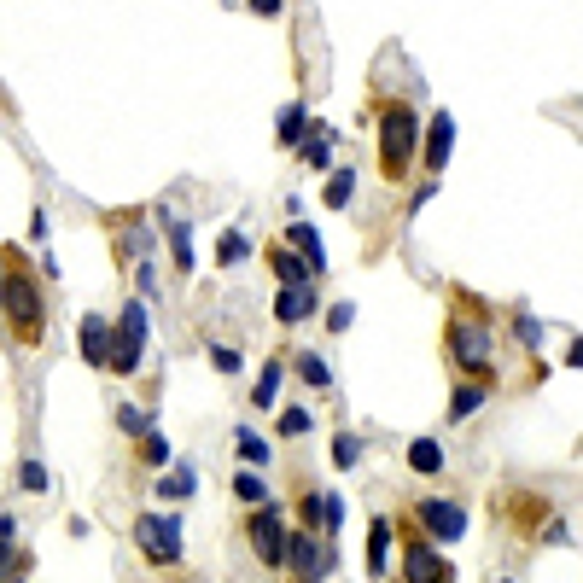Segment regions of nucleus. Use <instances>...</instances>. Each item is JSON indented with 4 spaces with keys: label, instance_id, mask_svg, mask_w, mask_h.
<instances>
[{
    "label": "nucleus",
    "instance_id": "obj_1",
    "mask_svg": "<svg viewBox=\"0 0 583 583\" xmlns=\"http://www.w3.org/2000/svg\"><path fill=\"white\" fill-rule=\"evenodd\" d=\"M6 333L18 344H41V333H47V304H41V286L18 245H6Z\"/></svg>",
    "mask_w": 583,
    "mask_h": 583
},
{
    "label": "nucleus",
    "instance_id": "obj_2",
    "mask_svg": "<svg viewBox=\"0 0 583 583\" xmlns=\"http://www.w3.org/2000/svg\"><path fill=\"white\" fill-rule=\"evenodd\" d=\"M420 158V117L409 100H379V175L397 187Z\"/></svg>",
    "mask_w": 583,
    "mask_h": 583
},
{
    "label": "nucleus",
    "instance_id": "obj_3",
    "mask_svg": "<svg viewBox=\"0 0 583 583\" xmlns=\"http://www.w3.org/2000/svg\"><path fill=\"white\" fill-rule=\"evenodd\" d=\"M444 350H449V362L461 368V374H473L490 385V362H496V350H490V321H484V309L479 304H467L461 298V315H449V333H444Z\"/></svg>",
    "mask_w": 583,
    "mask_h": 583
},
{
    "label": "nucleus",
    "instance_id": "obj_4",
    "mask_svg": "<svg viewBox=\"0 0 583 583\" xmlns=\"http://www.w3.org/2000/svg\"><path fill=\"white\" fill-rule=\"evenodd\" d=\"M245 543H251V554H257L269 572L286 566V554H292V531H286V514H280L275 502H263V508L245 514Z\"/></svg>",
    "mask_w": 583,
    "mask_h": 583
},
{
    "label": "nucleus",
    "instance_id": "obj_5",
    "mask_svg": "<svg viewBox=\"0 0 583 583\" xmlns=\"http://www.w3.org/2000/svg\"><path fill=\"white\" fill-rule=\"evenodd\" d=\"M403 583H455V566L426 531H403Z\"/></svg>",
    "mask_w": 583,
    "mask_h": 583
},
{
    "label": "nucleus",
    "instance_id": "obj_6",
    "mask_svg": "<svg viewBox=\"0 0 583 583\" xmlns=\"http://www.w3.org/2000/svg\"><path fill=\"white\" fill-rule=\"evenodd\" d=\"M409 519H414V531H426L432 543H461V537H467V508H461V502H444V496L414 502Z\"/></svg>",
    "mask_w": 583,
    "mask_h": 583
},
{
    "label": "nucleus",
    "instance_id": "obj_7",
    "mask_svg": "<svg viewBox=\"0 0 583 583\" xmlns=\"http://www.w3.org/2000/svg\"><path fill=\"white\" fill-rule=\"evenodd\" d=\"M135 543L152 566H175L181 560V519L170 514H140L135 519Z\"/></svg>",
    "mask_w": 583,
    "mask_h": 583
},
{
    "label": "nucleus",
    "instance_id": "obj_8",
    "mask_svg": "<svg viewBox=\"0 0 583 583\" xmlns=\"http://www.w3.org/2000/svg\"><path fill=\"white\" fill-rule=\"evenodd\" d=\"M146 356V304H123L117 315V344H111V374H135Z\"/></svg>",
    "mask_w": 583,
    "mask_h": 583
},
{
    "label": "nucleus",
    "instance_id": "obj_9",
    "mask_svg": "<svg viewBox=\"0 0 583 583\" xmlns=\"http://www.w3.org/2000/svg\"><path fill=\"white\" fill-rule=\"evenodd\" d=\"M76 339H82V356H88L94 368H111V344H117V321H105V315H82Z\"/></svg>",
    "mask_w": 583,
    "mask_h": 583
},
{
    "label": "nucleus",
    "instance_id": "obj_10",
    "mask_svg": "<svg viewBox=\"0 0 583 583\" xmlns=\"http://www.w3.org/2000/svg\"><path fill=\"white\" fill-rule=\"evenodd\" d=\"M286 572H292V583H321V578H327V554L315 549V537H309V531H298V537H292Z\"/></svg>",
    "mask_w": 583,
    "mask_h": 583
},
{
    "label": "nucleus",
    "instance_id": "obj_11",
    "mask_svg": "<svg viewBox=\"0 0 583 583\" xmlns=\"http://www.w3.org/2000/svg\"><path fill=\"white\" fill-rule=\"evenodd\" d=\"M449 152H455V117L438 111V117H432V129H426V146H420V164L438 175L449 164Z\"/></svg>",
    "mask_w": 583,
    "mask_h": 583
},
{
    "label": "nucleus",
    "instance_id": "obj_12",
    "mask_svg": "<svg viewBox=\"0 0 583 583\" xmlns=\"http://www.w3.org/2000/svg\"><path fill=\"white\" fill-rule=\"evenodd\" d=\"M315 315V286H286L275 298V321L280 327H298V321H309Z\"/></svg>",
    "mask_w": 583,
    "mask_h": 583
},
{
    "label": "nucleus",
    "instance_id": "obj_13",
    "mask_svg": "<svg viewBox=\"0 0 583 583\" xmlns=\"http://www.w3.org/2000/svg\"><path fill=\"white\" fill-rule=\"evenodd\" d=\"M286 245H298V257H304L315 275H327V251H321V234L309 228V222H292L286 228Z\"/></svg>",
    "mask_w": 583,
    "mask_h": 583
},
{
    "label": "nucleus",
    "instance_id": "obj_14",
    "mask_svg": "<svg viewBox=\"0 0 583 583\" xmlns=\"http://www.w3.org/2000/svg\"><path fill=\"white\" fill-rule=\"evenodd\" d=\"M368 572L374 578H391V519H374L368 525Z\"/></svg>",
    "mask_w": 583,
    "mask_h": 583
},
{
    "label": "nucleus",
    "instance_id": "obj_15",
    "mask_svg": "<svg viewBox=\"0 0 583 583\" xmlns=\"http://www.w3.org/2000/svg\"><path fill=\"white\" fill-rule=\"evenodd\" d=\"M269 269H275L286 286H309V280H315V269H309L304 257H292V251H280V245H269Z\"/></svg>",
    "mask_w": 583,
    "mask_h": 583
},
{
    "label": "nucleus",
    "instance_id": "obj_16",
    "mask_svg": "<svg viewBox=\"0 0 583 583\" xmlns=\"http://www.w3.org/2000/svg\"><path fill=\"white\" fill-rule=\"evenodd\" d=\"M409 467L414 473H426V479L444 473V449H438V438H414L409 444Z\"/></svg>",
    "mask_w": 583,
    "mask_h": 583
},
{
    "label": "nucleus",
    "instance_id": "obj_17",
    "mask_svg": "<svg viewBox=\"0 0 583 583\" xmlns=\"http://www.w3.org/2000/svg\"><path fill=\"white\" fill-rule=\"evenodd\" d=\"M327 146H333V135H327V129H309L304 146H298V158H304L309 170H333V152H327Z\"/></svg>",
    "mask_w": 583,
    "mask_h": 583
},
{
    "label": "nucleus",
    "instance_id": "obj_18",
    "mask_svg": "<svg viewBox=\"0 0 583 583\" xmlns=\"http://www.w3.org/2000/svg\"><path fill=\"white\" fill-rule=\"evenodd\" d=\"M484 397H490V385H484V379H473V385H461V391L449 397V420H467L473 409H484Z\"/></svg>",
    "mask_w": 583,
    "mask_h": 583
},
{
    "label": "nucleus",
    "instance_id": "obj_19",
    "mask_svg": "<svg viewBox=\"0 0 583 583\" xmlns=\"http://www.w3.org/2000/svg\"><path fill=\"white\" fill-rule=\"evenodd\" d=\"M234 496H240L245 508H263V502H269V479H263L257 467H245L240 479H234Z\"/></svg>",
    "mask_w": 583,
    "mask_h": 583
},
{
    "label": "nucleus",
    "instance_id": "obj_20",
    "mask_svg": "<svg viewBox=\"0 0 583 583\" xmlns=\"http://www.w3.org/2000/svg\"><path fill=\"white\" fill-rule=\"evenodd\" d=\"M298 379H304V385H315V391H333V368H327L315 350H304V356H298Z\"/></svg>",
    "mask_w": 583,
    "mask_h": 583
},
{
    "label": "nucleus",
    "instance_id": "obj_21",
    "mask_svg": "<svg viewBox=\"0 0 583 583\" xmlns=\"http://www.w3.org/2000/svg\"><path fill=\"white\" fill-rule=\"evenodd\" d=\"M158 496H170V502L193 496V467H187V461H175V467H170V479H158Z\"/></svg>",
    "mask_w": 583,
    "mask_h": 583
},
{
    "label": "nucleus",
    "instance_id": "obj_22",
    "mask_svg": "<svg viewBox=\"0 0 583 583\" xmlns=\"http://www.w3.org/2000/svg\"><path fill=\"white\" fill-rule=\"evenodd\" d=\"M275 397H280V362H269V368L257 374V385H251V403H257V409H269Z\"/></svg>",
    "mask_w": 583,
    "mask_h": 583
},
{
    "label": "nucleus",
    "instance_id": "obj_23",
    "mask_svg": "<svg viewBox=\"0 0 583 583\" xmlns=\"http://www.w3.org/2000/svg\"><path fill=\"white\" fill-rule=\"evenodd\" d=\"M304 105H286V111H280V146H304Z\"/></svg>",
    "mask_w": 583,
    "mask_h": 583
},
{
    "label": "nucleus",
    "instance_id": "obj_24",
    "mask_svg": "<svg viewBox=\"0 0 583 583\" xmlns=\"http://www.w3.org/2000/svg\"><path fill=\"white\" fill-rule=\"evenodd\" d=\"M356 461H362V438H356V432H339V438H333V467L350 473Z\"/></svg>",
    "mask_w": 583,
    "mask_h": 583
},
{
    "label": "nucleus",
    "instance_id": "obj_25",
    "mask_svg": "<svg viewBox=\"0 0 583 583\" xmlns=\"http://www.w3.org/2000/svg\"><path fill=\"white\" fill-rule=\"evenodd\" d=\"M245 257H251V240H245V234H222L216 263H222V269H234V263H245Z\"/></svg>",
    "mask_w": 583,
    "mask_h": 583
},
{
    "label": "nucleus",
    "instance_id": "obj_26",
    "mask_svg": "<svg viewBox=\"0 0 583 583\" xmlns=\"http://www.w3.org/2000/svg\"><path fill=\"white\" fill-rule=\"evenodd\" d=\"M170 251H175V275H187L193 251H187V222H175V216H170Z\"/></svg>",
    "mask_w": 583,
    "mask_h": 583
},
{
    "label": "nucleus",
    "instance_id": "obj_27",
    "mask_svg": "<svg viewBox=\"0 0 583 583\" xmlns=\"http://www.w3.org/2000/svg\"><path fill=\"white\" fill-rule=\"evenodd\" d=\"M240 455H245V467H269L275 461V449L263 444L257 432H240Z\"/></svg>",
    "mask_w": 583,
    "mask_h": 583
},
{
    "label": "nucleus",
    "instance_id": "obj_28",
    "mask_svg": "<svg viewBox=\"0 0 583 583\" xmlns=\"http://www.w3.org/2000/svg\"><path fill=\"white\" fill-rule=\"evenodd\" d=\"M140 461H146V467H164V461H170V438H164V432H146V438H140Z\"/></svg>",
    "mask_w": 583,
    "mask_h": 583
},
{
    "label": "nucleus",
    "instance_id": "obj_29",
    "mask_svg": "<svg viewBox=\"0 0 583 583\" xmlns=\"http://www.w3.org/2000/svg\"><path fill=\"white\" fill-rule=\"evenodd\" d=\"M350 193H356V170H339L333 181H327V205H333V210L350 205Z\"/></svg>",
    "mask_w": 583,
    "mask_h": 583
},
{
    "label": "nucleus",
    "instance_id": "obj_30",
    "mask_svg": "<svg viewBox=\"0 0 583 583\" xmlns=\"http://www.w3.org/2000/svg\"><path fill=\"white\" fill-rule=\"evenodd\" d=\"M298 514H304V525H315V519H321V531H327V496L304 490V496H298Z\"/></svg>",
    "mask_w": 583,
    "mask_h": 583
},
{
    "label": "nucleus",
    "instance_id": "obj_31",
    "mask_svg": "<svg viewBox=\"0 0 583 583\" xmlns=\"http://www.w3.org/2000/svg\"><path fill=\"white\" fill-rule=\"evenodd\" d=\"M18 484H24V490H35V496H41V490H47V467H41V461H24V467H18Z\"/></svg>",
    "mask_w": 583,
    "mask_h": 583
},
{
    "label": "nucleus",
    "instance_id": "obj_32",
    "mask_svg": "<svg viewBox=\"0 0 583 583\" xmlns=\"http://www.w3.org/2000/svg\"><path fill=\"white\" fill-rule=\"evenodd\" d=\"M309 432V409H286L280 414V438H304Z\"/></svg>",
    "mask_w": 583,
    "mask_h": 583
},
{
    "label": "nucleus",
    "instance_id": "obj_33",
    "mask_svg": "<svg viewBox=\"0 0 583 583\" xmlns=\"http://www.w3.org/2000/svg\"><path fill=\"white\" fill-rule=\"evenodd\" d=\"M117 426H123L129 438H146V432H152V420H146L140 409H117Z\"/></svg>",
    "mask_w": 583,
    "mask_h": 583
},
{
    "label": "nucleus",
    "instance_id": "obj_34",
    "mask_svg": "<svg viewBox=\"0 0 583 583\" xmlns=\"http://www.w3.org/2000/svg\"><path fill=\"white\" fill-rule=\"evenodd\" d=\"M514 333H519V344H525V350H537V344H543V327H537L531 315H519V321H514Z\"/></svg>",
    "mask_w": 583,
    "mask_h": 583
},
{
    "label": "nucleus",
    "instance_id": "obj_35",
    "mask_svg": "<svg viewBox=\"0 0 583 583\" xmlns=\"http://www.w3.org/2000/svg\"><path fill=\"white\" fill-rule=\"evenodd\" d=\"M210 362H216L222 374H234V368H240V350H222V344H210Z\"/></svg>",
    "mask_w": 583,
    "mask_h": 583
},
{
    "label": "nucleus",
    "instance_id": "obj_36",
    "mask_svg": "<svg viewBox=\"0 0 583 583\" xmlns=\"http://www.w3.org/2000/svg\"><path fill=\"white\" fill-rule=\"evenodd\" d=\"M350 321H356V309H350V304H333V315H327V327H333V333H344Z\"/></svg>",
    "mask_w": 583,
    "mask_h": 583
},
{
    "label": "nucleus",
    "instance_id": "obj_37",
    "mask_svg": "<svg viewBox=\"0 0 583 583\" xmlns=\"http://www.w3.org/2000/svg\"><path fill=\"white\" fill-rule=\"evenodd\" d=\"M339 525H344V502L339 496H327V531H339Z\"/></svg>",
    "mask_w": 583,
    "mask_h": 583
},
{
    "label": "nucleus",
    "instance_id": "obj_38",
    "mask_svg": "<svg viewBox=\"0 0 583 583\" xmlns=\"http://www.w3.org/2000/svg\"><path fill=\"white\" fill-rule=\"evenodd\" d=\"M251 12L257 18H280V0H251Z\"/></svg>",
    "mask_w": 583,
    "mask_h": 583
},
{
    "label": "nucleus",
    "instance_id": "obj_39",
    "mask_svg": "<svg viewBox=\"0 0 583 583\" xmlns=\"http://www.w3.org/2000/svg\"><path fill=\"white\" fill-rule=\"evenodd\" d=\"M566 362H572V368H583V339H572V350H566Z\"/></svg>",
    "mask_w": 583,
    "mask_h": 583
},
{
    "label": "nucleus",
    "instance_id": "obj_40",
    "mask_svg": "<svg viewBox=\"0 0 583 583\" xmlns=\"http://www.w3.org/2000/svg\"><path fill=\"white\" fill-rule=\"evenodd\" d=\"M496 583H508V578H496Z\"/></svg>",
    "mask_w": 583,
    "mask_h": 583
}]
</instances>
